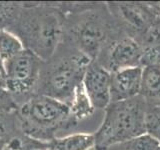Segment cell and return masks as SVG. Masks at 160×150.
<instances>
[{
    "instance_id": "cb8c5ba5",
    "label": "cell",
    "mask_w": 160,
    "mask_h": 150,
    "mask_svg": "<svg viewBox=\"0 0 160 150\" xmlns=\"http://www.w3.org/2000/svg\"><path fill=\"white\" fill-rule=\"evenodd\" d=\"M7 144H8V141L6 139L0 137V150H5V148H6V146H7Z\"/></svg>"
},
{
    "instance_id": "ac0fdd59",
    "label": "cell",
    "mask_w": 160,
    "mask_h": 150,
    "mask_svg": "<svg viewBox=\"0 0 160 150\" xmlns=\"http://www.w3.org/2000/svg\"><path fill=\"white\" fill-rule=\"evenodd\" d=\"M159 145L157 140L144 133L123 143V150H156Z\"/></svg>"
},
{
    "instance_id": "8992f818",
    "label": "cell",
    "mask_w": 160,
    "mask_h": 150,
    "mask_svg": "<svg viewBox=\"0 0 160 150\" xmlns=\"http://www.w3.org/2000/svg\"><path fill=\"white\" fill-rule=\"evenodd\" d=\"M42 62L43 60L27 49L4 62L6 89L12 94L18 107L33 95Z\"/></svg>"
},
{
    "instance_id": "52a82bcc",
    "label": "cell",
    "mask_w": 160,
    "mask_h": 150,
    "mask_svg": "<svg viewBox=\"0 0 160 150\" xmlns=\"http://www.w3.org/2000/svg\"><path fill=\"white\" fill-rule=\"evenodd\" d=\"M110 14L135 39L141 36L160 17L150 3L107 2Z\"/></svg>"
},
{
    "instance_id": "603a6c76",
    "label": "cell",
    "mask_w": 160,
    "mask_h": 150,
    "mask_svg": "<svg viewBox=\"0 0 160 150\" xmlns=\"http://www.w3.org/2000/svg\"><path fill=\"white\" fill-rule=\"evenodd\" d=\"M150 4H151V6L154 8V10L158 14V16L160 17V2H150Z\"/></svg>"
},
{
    "instance_id": "44dd1931",
    "label": "cell",
    "mask_w": 160,
    "mask_h": 150,
    "mask_svg": "<svg viewBox=\"0 0 160 150\" xmlns=\"http://www.w3.org/2000/svg\"><path fill=\"white\" fill-rule=\"evenodd\" d=\"M6 71H5L4 61L0 57V87L6 88Z\"/></svg>"
},
{
    "instance_id": "9c48e42d",
    "label": "cell",
    "mask_w": 160,
    "mask_h": 150,
    "mask_svg": "<svg viewBox=\"0 0 160 150\" xmlns=\"http://www.w3.org/2000/svg\"><path fill=\"white\" fill-rule=\"evenodd\" d=\"M111 72L96 61H92L83 77V86L95 109H105L110 103Z\"/></svg>"
},
{
    "instance_id": "7a4b0ae2",
    "label": "cell",
    "mask_w": 160,
    "mask_h": 150,
    "mask_svg": "<svg viewBox=\"0 0 160 150\" xmlns=\"http://www.w3.org/2000/svg\"><path fill=\"white\" fill-rule=\"evenodd\" d=\"M91 62L86 55L61 41L52 56L42 62L33 95L49 96L69 106Z\"/></svg>"
},
{
    "instance_id": "ffe728a7",
    "label": "cell",
    "mask_w": 160,
    "mask_h": 150,
    "mask_svg": "<svg viewBox=\"0 0 160 150\" xmlns=\"http://www.w3.org/2000/svg\"><path fill=\"white\" fill-rule=\"evenodd\" d=\"M0 110L5 112H15L18 110V105L12 94L4 87H0Z\"/></svg>"
},
{
    "instance_id": "30bf717a",
    "label": "cell",
    "mask_w": 160,
    "mask_h": 150,
    "mask_svg": "<svg viewBox=\"0 0 160 150\" xmlns=\"http://www.w3.org/2000/svg\"><path fill=\"white\" fill-rule=\"evenodd\" d=\"M142 67H132L111 72L110 102H118L136 97L140 93Z\"/></svg>"
},
{
    "instance_id": "9a60e30c",
    "label": "cell",
    "mask_w": 160,
    "mask_h": 150,
    "mask_svg": "<svg viewBox=\"0 0 160 150\" xmlns=\"http://www.w3.org/2000/svg\"><path fill=\"white\" fill-rule=\"evenodd\" d=\"M20 132L17 111L5 112L0 110V137L9 142L16 137L21 136Z\"/></svg>"
},
{
    "instance_id": "d4e9b609",
    "label": "cell",
    "mask_w": 160,
    "mask_h": 150,
    "mask_svg": "<svg viewBox=\"0 0 160 150\" xmlns=\"http://www.w3.org/2000/svg\"><path fill=\"white\" fill-rule=\"evenodd\" d=\"M156 150H160V145H159V146L157 147V149H156Z\"/></svg>"
},
{
    "instance_id": "2e32d148",
    "label": "cell",
    "mask_w": 160,
    "mask_h": 150,
    "mask_svg": "<svg viewBox=\"0 0 160 150\" xmlns=\"http://www.w3.org/2000/svg\"><path fill=\"white\" fill-rule=\"evenodd\" d=\"M22 2H0V29L8 30L16 21Z\"/></svg>"
},
{
    "instance_id": "e0dca14e",
    "label": "cell",
    "mask_w": 160,
    "mask_h": 150,
    "mask_svg": "<svg viewBox=\"0 0 160 150\" xmlns=\"http://www.w3.org/2000/svg\"><path fill=\"white\" fill-rule=\"evenodd\" d=\"M145 133L152 136L160 144V107L147 105L145 113Z\"/></svg>"
},
{
    "instance_id": "5bb4252c",
    "label": "cell",
    "mask_w": 160,
    "mask_h": 150,
    "mask_svg": "<svg viewBox=\"0 0 160 150\" xmlns=\"http://www.w3.org/2000/svg\"><path fill=\"white\" fill-rule=\"evenodd\" d=\"M23 49L21 41L11 32L0 29V57L4 62L14 57Z\"/></svg>"
},
{
    "instance_id": "6da1fadb",
    "label": "cell",
    "mask_w": 160,
    "mask_h": 150,
    "mask_svg": "<svg viewBox=\"0 0 160 150\" xmlns=\"http://www.w3.org/2000/svg\"><path fill=\"white\" fill-rule=\"evenodd\" d=\"M64 13L60 2H22L18 17L7 31L23 47L46 61L63 37Z\"/></svg>"
},
{
    "instance_id": "5b68a950",
    "label": "cell",
    "mask_w": 160,
    "mask_h": 150,
    "mask_svg": "<svg viewBox=\"0 0 160 150\" xmlns=\"http://www.w3.org/2000/svg\"><path fill=\"white\" fill-rule=\"evenodd\" d=\"M147 104L138 95L131 99L110 102L100 127L94 133L95 150H107L145 133Z\"/></svg>"
},
{
    "instance_id": "277c9868",
    "label": "cell",
    "mask_w": 160,
    "mask_h": 150,
    "mask_svg": "<svg viewBox=\"0 0 160 150\" xmlns=\"http://www.w3.org/2000/svg\"><path fill=\"white\" fill-rule=\"evenodd\" d=\"M17 118L22 135L43 141H51L59 130L77 125L67 104L45 95H32L22 103Z\"/></svg>"
},
{
    "instance_id": "7402d4cb",
    "label": "cell",
    "mask_w": 160,
    "mask_h": 150,
    "mask_svg": "<svg viewBox=\"0 0 160 150\" xmlns=\"http://www.w3.org/2000/svg\"><path fill=\"white\" fill-rule=\"evenodd\" d=\"M5 150H19V148H18V137L10 140L7 144L6 148H5Z\"/></svg>"
},
{
    "instance_id": "4fadbf2b",
    "label": "cell",
    "mask_w": 160,
    "mask_h": 150,
    "mask_svg": "<svg viewBox=\"0 0 160 150\" xmlns=\"http://www.w3.org/2000/svg\"><path fill=\"white\" fill-rule=\"evenodd\" d=\"M69 108L71 116L76 123L89 117L93 113L95 108L93 107L86 91H85L83 83H80L76 87V89H75L72 101L69 105Z\"/></svg>"
},
{
    "instance_id": "8fae6325",
    "label": "cell",
    "mask_w": 160,
    "mask_h": 150,
    "mask_svg": "<svg viewBox=\"0 0 160 150\" xmlns=\"http://www.w3.org/2000/svg\"><path fill=\"white\" fill-rule=\"evenodd\" d=\"M139 95L148 106L160 107V63L142 68Z\"/></svg>"
},
{
    "instance_id": "7c38bea8",
    "label": "cell",
    "mask_w": 160,
    "mask_h": 150,
    "mask_svg": "<svg viewBox=\"0 0 160 150\" xmlns=\"http://www.w3.org/2000/svg\"><path fill=\"white\" fill-rule=\"evenodd\" d=\"M54 150H90L94 148V134L76 133L51 140Z\"/></svg>"
},
{
    "instance_id": "3957f363",
    "label": "cell",
    "mask_w": 160,
    "mask_h": 150,
    "mask_svg": "<svg viewBox=\"0 0 160 150\" xmlns=\"http://www.w3.org/2000/svg\"><path fill=\"white\" fill-rule=\"evenodd\" d=\"M95 3L61 2L64 13L62 41L95 61L111 41L112 26Z\"/></svg>"
},
{
    "instance_id": "ba28073f",
    "label": "cell",
    "mask_w": 160,
    "mask_h": 150,
    "mask_svg": "<svg viewBox=\"0 0 160 150\" xmlns=\"http://www.w3.org/2000/svg\"><path fill=\"white\" fill-rule=\"evenodd\" d=\"M142 54L141 44L128 35L111 40L95 61L109 72H115L126 68L141 67Z\"/></svg>"
},
{
    "instance_id": "d6986e66",
    "label": "cell",
    "mask_w": 160,
    "mask_h": 150,
    "mask_svg": "<svg viewBox=\"0 0 160 150\" xmlns=\"http://www.w3.org/2000/svg\"><path fill=\"white\" fill-rule=\"evenodd\" d=\"M18 148L19 150H54L51 141H43L26 135L18 137Z\"/></svg>"
}]
</instances>
